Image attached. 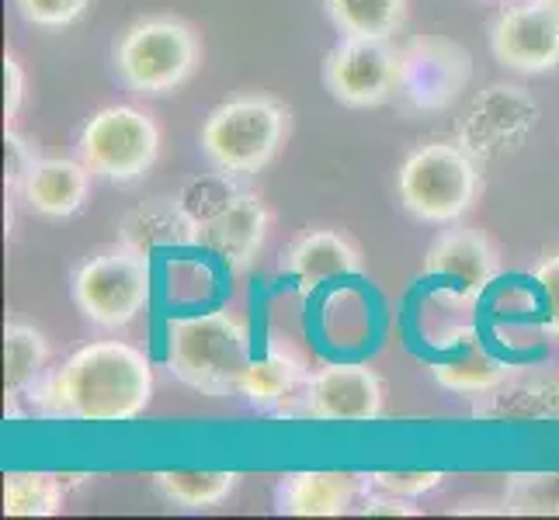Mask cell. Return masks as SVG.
<instances>
[{
    "label": "cell",
    "instance_id": "cell-1",
    "mask_svg": "<svg viewBox=\"0 0 559 520\" xmlns=\"http://www.w3.org/2000/svg\"><path fill=\"white\" fill-rule=\"evenodd\" d=\"M153 402V364L140 347L98 340L73 351L43 382L38 407L76 423H129Z\"/></svg>",
    "mask_w": 559,
    "mask_h": 520
},
{
    "label": "cell",
    "instance_id": "cell-2",
    "mask_svg": "<svg viewBox=\"0 0 559 520\" xmlns=\"http://www.w3.org/2000/svg\"><path fill=\"white\" fill-rule=\"evenodd\" d=\"M250 361V337L229 313L178 316L167 326V368L202 396L240 392Z\"/></svg>",
    "mask_w": 559,
    "mask_h": 520
},
{
    "label": "cell",
    "instance_id": "cell-3",
    "mask_svg": "<svg viewBox=\"0 0 559 520\" xmlns=\"http://www.w3.org/2000/svg\"><path fill=\"white\" fill-rule=\"evenodd\" d=\"M288 125H293V114L282 101L267 94H240L209 111L199 146L216 173L250 178L282 153Z\"/></svg>",
    "mask_w": 559,
    "mask_h": 520
},
{
    "label": "cell",
    "instance_id": "cell-4",
    "mask_svg": "<svg viewBox=\"0 0 559 520\" xmlns=\"http://www.w3.org/2000/svg\"><path fill=\"white\" fill-rule=\"evenodd\" d=\"M202 63V38L175 14L132 22L115 43L119 81L143 98H164L185 87Z\"/></svg>",
    "mask_w": 559,
    "mask_h": 520
},
{
    "label": "cell",
    "instance_id": "cell-5",
    "mask_svg": "<svg viewBox=\"0 0 559 520\" xmlns=\"http://www.w3.org/2000/svg\"><path fill=\"white\" fill-rule=\"evenodd\" d=\"M234 181L237 178H229V173L191 181L181 202L195 222V246L240 271L261 254L272 216L254 191L237 188Z\"/></svg>",
    "mask_w": 559,
    "mask_h": 520
},
{
    "label": "cell",
    "instance_id": "cell-6",
    "mask_svg": "<svg viewBox=\"0 0 559 520\" xmlns=\"http://www.w3.org/2000/svg\"><path fill=\"white\" fill-rule=\"evenodd\" d=\"M484 191L479 167L466 149L455 143L417 146L396 170L400 205L417 222L452 226L459 222Z\"/></svg>",
    "mask_w": 559,
    "mask_h": 520
},
{
    "label": "cell",
    "instance_id": "cell-7",
    "mask_svg": "<svg viewBox=\"0 0 559 520\" xmlns=\"http://www.w3.org/2000/svg\"><path fill=\"white\" fill-rule=\"evenodd\" d=\"M70 295L76 313L87 323L105 326V330L129 326L132 319H140L153 295L150 257L126 246L122 240L108 250H98L73 271Z\"/></svg>",
    "mask_w": 559,
    "mask_h": 520
},
{
    "label": "cell",
    "instance_id": "cell-8",
    "mask_svg": "<svg viewBox=\"0 0 559 520\" xmlns=\"http://www.w3.org/2000/svg\"><path fill=\"white\" fill-rule=\"evenodd\" d=\"M76 149L94 178L132 184L150 173L160 157V125L143 108L111 105L84 122Z\"/></svg>",
    "mask_w": 559,
    "mask_h": 520
},
{
    "label": "cell",
    "instance_id": "cell-9",
    "mask_svg": "<svg viewBox=\"0 0 559 520\" xmlns=\"http://www.w3.org/2000/svg\"><path fill=\"white\" fill-rule=\"evenodd\" d=\"M403 49L390 38H341L323 60V87L344 108H379L400 90Z\"/></svg>",
    "mask_w": 559,
    "mask_h": 520
},
{
    "label": "cell",
    "instance_id": "cell-10",
    "mask_svg": "<svg viewBox=\"0 0 559 520\" xmlns=\"http://www.w3.org/2000/svg\"><path fill=\"white\" fill-rule=\"evenodd\" d=\"M469 73L473 60L459 43L441 35H424L403 49L396 98L417 111H441L459 101V94L469 84Z\"/></svg>",
    "mask_w": 559,
    "mask_h": 520
},
{
    "label": "cell",
    "instance_id": "cell-11",
    "mask_svg": "<svg viewBox=\"0 0 559 520\" xmlns=\"http://www.w3.org/2000/svg\"><path fill=\"white\" fill-rule=\"evenodd\" d=\"M490 49L500 66L514 73H549L559 66V11L528 0L522 8H508L490 25Z\"/></svg>",
    "mask_w": 559,
    "mask_h": 520
},
{
    "label": "cell",
    "instance_id": "cell-12",
    "mask_svg": "<svg viewBox=\"0 0 559 520\" xmlns=\"http://www.w3.org/2000/svg\"><path fill=\"white\" fill-rule=\"evenodd\" d=\"M382 407V378L365 364H323L302 385V410L320 423H369Z\"/></svg>",
    "mask_w": 559,
    "mask_h": 520
},
{
    "label": "cell",
    "instance_id": "cell-13",
    "mask_svg": "<svg viewBox=\"0 0 559 520\" xmlns=\"http://www.w3.org/2000/svg\"><path fill=\"white\" fill-rule=\"evenodd\" d=\"M424 275L452 288L455 299L476 302L497 281L500 254L479 229L455 226L431 243L428 257H424Z\"/></svg>",
    "mask_w": 559,
    "mask_h": 520
},
{
    "label": "cell",
    "instance_id": "cell-14",
    "mask_svg": "<svg viewBox=\"0 0 559 520\" xmlns=\"http://www.w3.org/2000/svg\"><path fill=\"white\" fill-rule=\"evenodd\" d=\"M282 271L296 281L299 292H313L317 285L352 278L361 271L358 246L334 229H310L285 250Z\"/></svg>",
    "mask_w": 559,
    "mask_h": 520
},
{
    "label": "cell",
    "instance_id": "cell-15",
    "mask_svg": "<svg viewBox=\"0 0 559 520\" xmlns=\"http://www.w3.org/2000/svg\"><path fill=\"white\" fill-rule=\"evenodd\" d=\"M361 475L355 472H288L275 489V510L285 517H341L355 507Z\"/></svg>",
    "mask_w": 559,
    "mask_h": 520
},
{
    "label": "cell",
    "instance_id": "cell-16",
    "mask_svg": "<svg viewBox=\"0 0 559 520\" xmlns=\"http://www.w3.org/2000/svg\"><path fill=\"white\" fill-rule=\"evenodd\" d=\"M91 167L84 160L43 157L22 188L25 205L43 219H70L91 198Z\"/></svg>",
    "mask_w": 559,
    "mask_h": 520
},
{
    "label": "cell",
    "instance_id": "cell-17",
    "mask_svg": "<svg viewBox=\"0 0 559 520\" xmlns=\"http://www.w3.org/2000/svg\"><path fill=\"white\" fill-rule=\"evenodd\" d=\"M473 416L508 423H556L559 378H504L493 389L473 396Z\"/></svg>",
    "mask_w": 559,
    "mask_h": 520
},
{
    "label": "cell",
    "instance_id": "cell-18",
    "mask_svg": "<svg viewBox=\"0 0 559 520\" xmlns=\"http://www.w3.org/2000/svg\"><path fill=\"white\" fill-rule=\"evenodd\" d=\"M435 378L441 389H452V392H462V396H479L500 385L511 368L504 361H497L487 343L479 340L473 330H462L452 337V343H445V351L435 361Z\"/></svg>",
    "mask_w": 559,
    "mask_h": 520
},
{
    "label": "cell",
    "instance_id": "cell-19",
    "mask_svg": "<svg viewBox=\"0 0 559 520\" xmlns=\"http://www.w3.org/2000/svg\"><path fill=\"white\" fill-rule=\"evenodd\" d=\"M122 243L146 257H153L157 250L195 246V222H191L181 198H153L126 216Z\"/></svg>",
    "mask_w": 559,
    "mask_h": 520
},
{
    "label": "cell",
    "instance_id": "cell-20",
    "mask_svg": "<svg viewBox=\"0 0 559 520\" xmlns=\"http://www.w3.org/2000/svg\"><path fill=\"white\" fill-rule=\"evenodd\" d=\"M299 385H306V372L302 361L288 351H264L261 358H254L247 364L243 382H240V396L258 410H275L293 396Z\"/></svg>",
    "mask_w": 559,
    "mask_h": 520
},
{
    "label": "cell",
    "instance_id": "cell-21",
    "mask_svg": "<svg viewBox=\"0 0 559 520\" xmlns=\"http://www.w3.org/2000/svg\"><path fill=\"white\" fill-rule=\"evenodd\" d=\"M323 11L344 38H393L407 25L411 0H323Z\"/></svg>",
    "mask_w": 559,
    "mask_h": 520
},
{
    "label": "cell",
    "instance_id": "cell-22",
    "mask_svg": "<svg viewBox=\"0 0 559 520\" xmlns=\"http://www.w3.org/2000/svg\"><path fill=\"white\" fill-rule=\"evenodd\" d=\"M240 486V472H199V469H167L153 472V489H157L167 504L181 510H212L223 499L234 496Z\"/></svg>",
    "mask_w": 559,
    "mask_h": 520
},
{
    "label": "cell",
    "instance_id": "cell-23",
    "mask_svg": "<svg viewBox=\"0 0 559 520\" xmlns=\"http://www.w3.org/2000/svg\"><path fill=\"white\" fill-rule=\"evenodd\" d=\"M49 364V340L46 334L32 323L11 319L4 326V378H8V392L22 396L32 385H38Z\"/></svg>",
    "mask_w": 559,
    "mask_h": 520
},
{
    "label": "cell",
    "instance_id": "cell-24",
    "mask_svg": "<svg viewBox=\"0 0 559 520\" xmlns=\"http://www.w3.org/2000/svg\"><path fill=\"white\" fill-rule=\"evenodd\" d=\"M67 504L63 475L52 472H8L4 513L8 517H56Z\"/></svg>",
    "mask_w": 559,
    "mask_h": 520
},
{
    "label": "cell",
    "instance_id": "cell-25",
    "mask_svg": "<svg viewBox=\"0 0 559 520\" xmlns=\"http://www.w3.org/2000/svg\"><path fill=\"white\" fill-rule=\"evenodd\" d=\"M500 504L511 517H559V472H511Z\"/></svg>",
    "mask_w": 559,
    "mask_h": 520
},
{
    "label": "cell",
    "instance_id": "cell-26",
    "mask_svg": "<svg viewBox=\"0 0 559 520\" xmlns=\"http://www.w3.org/2000/svg\"><path fill=\"white\" fill-rule=\"evenodd\" d=\"M94 0H14L17 14L32 28H67L81 22Z\"/></svg>",
    "mask_w": 559,
    "mask_h": 520
},
{
    "label": "cell",
    "instance_id": "cell-27",
    "mask_svg": "<svg viewBox=\"0 0 559 520\" xmlns=\"http://www.w3.org/2000/svg\"><path fill=\"white\" fill-rule=\"evenodd\" d=\"M4 153H8V191L22 195L28 173L35 170L38 160H43L38 157V146L28 136H22L17 129H8L4 132Z\"/></svg>",
    "mask_w": 559,
    "mask_h": 520
},
{
    "label": "cell",
    "instance_id": "cell-28",
    "mask_svg": "<svg viewBox=\"0 0 559 520\" xmlns=\"http://www.w3.org/2000/svg\"><path fill=\"white\" fill-rule=\"evenodd\" d=\"M441 472H372L369 475V486L372 489H385V493H396V496H428L431 489L441 486Z\"/></svg>",
    "mask_w": 559,
    "mask_h": 520
},
{
    "label": "cell",
    "instance_id": "cell-29",
    "mask_svg": "<svg viewBox=\"0 0 559 520\" xmlns=\"http://www.w3.org/2000/svg\"><path fill=\"white\" fill-rule=\"evenodd\" d=\"M535 285H538V292H543V302H546L549 330L559 334V254H552L549 261H543L535 267Z\"/></svg>",
    "mask_w": 559,
    "mask_h": 520
},
{
    "label": "cell",
    "instance_id": "cell-30",
    "mask_svg": "<svg viewBox=\"0 0 559 520\" xmlns=\"http://www.w3.org/2000/svg\"><path fill=\"white\" fill-rule=\"evenodd\" d=\"M25 66H22V60H17L14 52H8L4 56V119H8V125L17 119V111H22V105H25Z\"/></svg>",
    "mask_w": 559,
    "mask_h": 520
},
{
    "label": "cell",
    "instance_id": "cell-31",
    "mask_svg": "<svg viewBox=\"0 0 559 520\" xmlns=\"http://www.w3.org/2000/svg\"><path fill=\"white\" fill-rule=\"evenodd\" d=\"M358 513L365 517H414L417 507H411L407 496H396V493H385V489H376L361 499Z\"/></svg>",
    "mask_w": 559,
    "mask_h": 520
},
{
    "label": "cell",
    "instance_id": "cell-32",
    "mask_svg": "<svg viewBox=\"0 0 559 520\" xmlns=\"http://www.w3.org/2000/svg\"><path fill=\"white\" fill-rule=\"evenodd\" d=\"M543 4H549V8H556V11H559V0H543Z\"/></svg>",
    "mask_w": 559,
    "mask_h": 520
}]
</instances>
